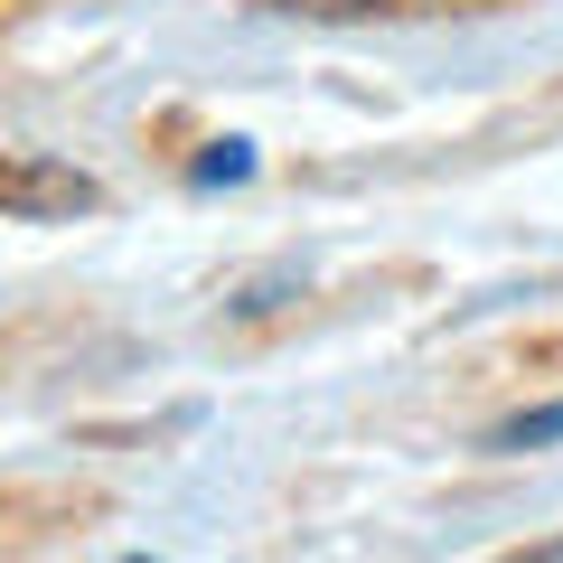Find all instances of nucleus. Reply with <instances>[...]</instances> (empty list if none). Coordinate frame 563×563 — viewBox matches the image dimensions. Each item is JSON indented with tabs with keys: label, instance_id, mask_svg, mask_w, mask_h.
Wrapping results in <instances>:
<instances>
[{
	"label": "nucleus",
	"instance_id": "nucleus-4",
	"mask_svg": "<svg viewBox=\"0 0 563 563\" xmlns=\"http://www.w3.org/2000/svg\"><path fill=\"white\" fill-rule=\"evenodd\" d=\"M282 10H310V20H347V10H376V0H282Z\"/></svg>",
	"mask_w": 563,
	"mask_h": 563
},
{
	"label": "nucleus",
	"instance_id": "nucleus-1",
	"mask_svg": "<svg viewBox=\"0 0 563 563\" xmlns=\"http://www.w3.org/2000/svg\"><path fill=\"white\" fill-rule=\"evenodd\" d=\"M103 188L85 179L76 161H47V151H0V217L20 225H66V217H95Z\"/></svg>",
	"mask_w": 563,
	"mask_h": 563
},
{
	"label": "nucleus",
	"instance_id": "nucleus-3",
	"mask_svg": "<svg viewBox=\"0 0 563 563\" xmlns=\"http://www.w3.org/2000/svg\"><path fill=\"white\" fill-rule=\"evenodd\" d=\"M544 442H563V404H536V413L498 422V451H544Z\"/></svg>",
	"mask_w": 563,
	"mask_h": 563
},
{
	"label": "nucleus",
	"instance_id": "nucleus-2",
	"mask_svg": "<svg viewBox=\"0 0 563 563\" xmlns=\"http://www.w3.org/2000/svg\"><path fill=\"white\" fill-rule=\"evenodd\" d=\"M198 188H235V179H254V141H207V161L188 169Z\"/></svg>",
	"mask_w": 563,
	"mask_h": 563
}]
</instances>
